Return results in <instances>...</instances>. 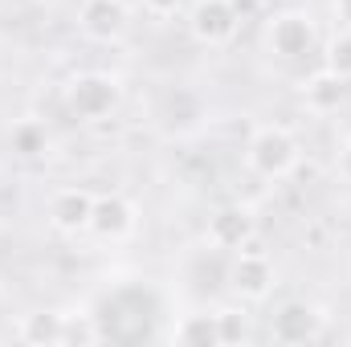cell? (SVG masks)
<instances>
[{
    "instance_id": "cell-3",
    "label": "cell",
    "mask_w": 351,
    "mask_h": 347,
    "mask_svg": "<svg viewBox=\"0 0 351 347\" xmlns=\"http://www.w3.org/2000/svg\"><path fill=\"white\" fill-rule=\"evenodd\" d=\"M315 45H319V29L306 8H282L265 21V49L278 62H302L306 53H315Z\"/></svg>"
},
{
    "instance_id": "cell-7",
    "label": "cell",
    "mask_w": 351,
    "mask_h": 347,
    "mask_svg": "<svg viewBox=\"0 0 351 347\" xmlns=\"http://www.w3.org/2000/svg\"><path fill=\"white\" fill-rule=\"evenodd\" d=\"M254 237H258V221H254V213L245 204H225L204 225V241L217 254H237V250L254 246Z\"/></svg>"
},
{
    "instance_id": "cell-9",
    "label": "cell",
    "mask_w": 351,
    "mask_h": 347,
    "mask_svg": "<svg viewBox=\"0 0 351 347\" xmlns=\"http://www.w3.org/2000/svg\"><path fill=\"white\" fill-rule=\"evenodd\" d=\"M90 213H94V192H90V188H78V184L58 188V192L49 196V208H45L49 229L62 233V237L90 233Z\"/></svg>"
},
{
    "instance_id": "cell-1",
    "label": "cell",
    "mask_w": 351,
    "mask_h": 347,
    "mask_svg": "<svg viewBox=\"0 0 351 347\" xmlns=\"http://www.w3.org/2000/svg\"><path fill=\"white\" fill-rule=\"evenodd\" d=\"M298 160H302L298 139L286 127H278V123L258 127L250 135V143H245V168L258 176V180H265V184H278V180L294 176Z\"/></svg>"
},
{
    "instance_id": "cell-10",
    "label": "cell",
    "mask_w": 351,
    "mask_h": 347,
    "mask_svg": "<svg viewBox=\"0 0 351 347\" xmlns=\"http://www.w3.org/2000/svg\"><path fill=\"white\" fill-rule=\"evenodd\" d=\"M139 225V208L123 196V192H106L94 196V213H90V233L98 241H127Z\"/></svg>"
},
{
    "instance_id": "cell-2",
    "label": "cell",
    "mask_w": 351,
    "mask_h": 347,
    "mask_svg": "<svg viewBox=\"0 0 351 347\" xmlns=\"http://www.w3.org/2000/svg\"><path fill=\"white\" fill-rule=\"evenodd\" d=\"M66 110L78 119V123H102L119 110L123 102V82L106 70H82L66 82V94H62Z\"/></svg>"
},
{
    "instance_id": "cell-19",
    "label": "cell",
    "mask_w": 351,
    "mask_h": 347,
    "mask_svg": "<svg viewBox=\"0 0 351 347\" xmlns=\"http://www.w3.org/2000/svg\"><path fill=\"white\" fill-rule=\"evenodd\" d=\"M180 4H184V0H143V8H147L152 16H176Z\"/></svg>"
},
{
    "instance_id": "cell-5",
    "label": "cell",
    "mask_w": 351,
    "mask_h": 347,
    "mask_svg": "<svg viewBox=\"0 0 351 347\" xmlns=\"http://www.w3.org/2000/svg\"><path fill=\"white\" fill-rule=\"evenodd\" d=\"M327 335V315L323 307L306 298H286L269 315V339L274 344H315Z\"/></svg>"
},
{
    "instance_id": "cell-16",
    "label": "cell",
    "mask_w": 351,
    "mask_h": 347,
    "mask_svg": "<svg viewBox=\"0 0 351 347\" xmlns=\"http://www.w3.org/2000/svg\"><path fill=\"white\" fill-rule=\"evenodd\" d=\"M323 66H327L331 74H339V78H348L351 82V29H339V33L327 41V49H323Z\"/></svg>"
},
{
    "instance_id": "cell-20",
    "label": "cell",
    "mask_w": 351,
    "mask_h": 347,
    "mask_svg": "<svg viewBox=\"0 0 351 347\" xmlns=\"http://www.w3.org/2000/svg\"><path fill=\"white\" fill-rule=\"evenodd\" d=\"M331 16L339 29H351V0H331Z\"/></svg>"
},
{
    "instance_id": "cell-8",
    "label": "cell",
    "mask_w": 351,
    "mask_h": 347,
    "mask_svg": "<svg viewBox=\"0 0 351 347\" xmlns=\"http://www.w3.org/2000/svg\"><path fill=\"white\" fill-rule=\"evenodd\" d=\"M131 25V12L123 0H82L78 4V33L98 45H114Z\"/></svg>"
},
{
    "instance_id": "cell-4",
    "label": "cell",
    "mask_w": 351,
    "mask_h": 347,
    "mask_svg": "<svg viewBox=\"0 0 351 347\" xmlns=\"http://www.w3.org/2000/svg\"><path fill=\"white\" fill-rule=\"evenodd\" d=\"M241 8L237 0H192L188 8V37L204 49H221L237 37Z\"/></svg>"
},
{
    "instance_id": "cell-6",
    "label": "cell",
    "mask_w": 351,
    "mask_h": 347,
    "mask_svg": "<svg viewBox=\"0 0 351 347\" xmlns=\"http://www.w3.org/2000/svg\"><path fill=\"white\" fill-rule=\"evenodd\" d=\"M229 290L241 298V302H265L278 286V270L274 261L265 258L258 246H245L237 254H229Z\"/></svg>"
},
{
    "instance_id": "cell-12",
    "label": "cell",
    "mask_w": 351,
    "mask_h": 347,
    "mask_svg": "<svg viewBox=\"0 0 351 347\" xmlns=\"http://www.w3.org/2000/svg\"><path fill=\"white\" fill-rule=\"evenodd\" d=\"M16 339H21V344H33V347L66 344V315H62V311H33V315H21Z\"/></svg>"
},
{
    "instance_id": "cell-13",
    "label": "cell",
    "mask_w": 351,
    "mask_h": 347,
    "mask_svg": "<svg viewBox=\"0 0 351 347\" xmlns=\"http://www.w3.org/2000/svg\"><path fill=\"white\" fill-rule=\"evenodd\" d=\"M8 147L21 160H41V156H49L53 139H49V127L41 119H16L8 127Z\"/></svg>"
},
{
    "instance_id": "cell-15",
    "label": "cell",
    "mask_w": 351,
    "mask_h": 347,
    "mask_svg": "<svg viewBox=\"0 0 351 347\" xmlns=\"http://www.w3.org/2000/svg\"><path fill=\"white\" fill-rule=\"evenodd\" d=\"M217 327H221V344H250L254 339V315L241 307H221L217 311Z\"/></svg>"
},
{
    "instance_id": "cell-11",
    "label": "cell",
    "mask_w": 351,
    "mask_h": 347,
    "mask_svg": "<svg viewBox=\"0 0 351 347\" xmlns=\"http://www.w3.org/2000/svg\"><path fill=\"white\" fill-rule=\"evenodd\" d=\"M348 78H339V74H331L327 66L319 70V74H311L306 82H302V102H306V110L311 115H335L343 102H348Z\"/></svg>"
},
{
    "instance_id": "cell-14",
    "label": "cell",
    "mask_w": 351,
    "mask_h": 347,
    "mask_svg": "<svg viewBox=\"0 0 351 347\" xmlns=\"http://www.w3.org/2000/svg\"><path fill=\"white\" fill-rule=\"evenodd\" d=\"M172 339L184 347H221L217 311H188V315H180V323L172 327Z\"/></svg>"
},
{
    "instance_id": "cell-18",
    "label": "cell",
    "mask_w": 351,
    "mask_h": 347,
    "mask_svg": "<svg viewBox=\"0 0 351 347\" xmlns=\"http://www.w3.org/2000/svg\"><path fill=\"white\" fill-rule=\"evenodd\" d=\"M335 172H339V176L351 184V135L339 143V152H335Z\"/></svg>"
},
{
    "instance_id": "cell-17",
    "label": "cell",
    "mask_w": 351,
    "mask_h": 347,
    "mask_svg": "<svg viewBox=\"0 0 351 347\" xmlns=\"http://www.w3.org/2000/svg\"><path fill=\"white\" fill-rule=\"evenodd\" d=\"M106 331L98 327V315H90V311H74V315H66V344H98Z\"/></svg>"
}]
</instances>
